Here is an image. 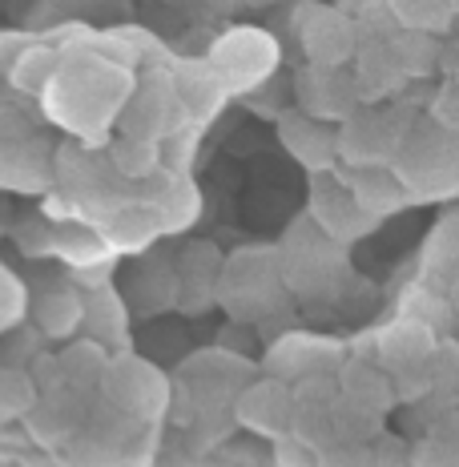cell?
<instances>
[{
    "mask_svg": "<svg viewBox=\"0 0 459 467\" xmlns=\"http://www.w3.org/2000/svg\"><path fill=\"white\" fill-rule=\"evenodd\" d=\"M287 286L278 278V258L275 250H238L234 258H222L218 270V290L214 303L230 310V318L238 323H266L278 306H287Z\"/></svg>",
    "mask_w": 459,
    "mask_h": 467,
    "instance_id": "1",
    "label": "cell"
},
{
    "mask_svg": "<svg viewBox=\"0 0 459 467\" xmlns=\"http://www.w3.org/2000/svg\"><path fill=\"white\" fill-rule=\"evenodd\" d=\"M412 202H439L455 193V133L439 130L419 117L407 141L399 145L395 161L387 165Z\"/></svg>",
    "mask_w": 459,
    "mask_h": 467,
    "instance_id": "2",
    "label": "cell"
},
{
    "mask_svg": "<svg viewBox=\"0 0 459 467\" xmlns=\"http://www.w3.org/2000/svg\"><path fill=\"white\" fill-rule=\"evenodd\" d=\"M419 113L412 109H379V105H359L335 125L339 138V170H387L395 161L399 145L415 130Z\"/></svg>",
    "mask_w": 459,
    "mask_h": 467,
    "instance_id": "3",
    "label": "cell"
},
{
    "mask_svg": "<svg viewBox=\"0 0 459 467\" xmlns=\"http://www.w3.org/2000/svg\"><path fill=\"white\" fill-rule=\"evenodd\" d=\"M275 258H278V278L287 286V295H298V298L330 295L335 278L347 270V250L327 242L307 218L287 230Z\"/></svg>",
    "mask_w": 459,
    "mask_h": 467,
    "instance_id": "4",
    "label": "cell"
},
{
    "mask_svg": "<svg viewBox=\"0 0 459 467\" xmlns=\"http://www.w3.org/2000/svg\"><path fill=\"white\" fill-rule=\"evenodd\" d=\"M170 391L173 383L165 379V371H158L153 363L130 355V350H117L110 355L101 371V383H97V395L110 411L125 415L133 423H153L170 411Z\"/></svg>",
    "mask_w": 459,
    "mask_h": 467,
    "instance_id": "5",
    "label": "cell"
},
{
    "mask_svg": "<svg viewBox=\"0 0 459 467\" xmlns=\"http://www.w3.org/2000/svg\"><path fill=\"white\" fill-rule=\"evenodd\" d=\"M206 61L214 65V73L222 77L226 93L250 97V93H258L262 85L275 81L278 45H275V36L258 33V28H230L226 36L214 41Z\"/></svg>",
    "mask_w": 459,
    "mask_h": 467,
    "instance_id": "6",
    "label": "cell"
},
{
    "mask_svg": "<svg viewBox=\"0 0 459 467\" xmlns=\"http://www.w3.org/2000/svg\"><path fill=\"white\" fill-rule=\"evenodd\" d=\"M290 28H295V36H298L302 61L315 65V69H347L355 48H359L350 16L339 13V8H330V5H318V0H302V5H295Z\"/></svg>",
    "mask_w": 459,
    "mask_h": 467,
    "instance_id": "7",
    "label": "cell"
},
{
    "mask_svg": "<svg viewBox=\"0 0 459 467\" xmlns=\"http://www.w3.org/2000/svg\"><path fill=\"white\" fill-rule=\"evenodd\" d=\"M182 130H190V121H185L178 97H173V89H170V77H165V69L141 77L138 89L125 93L121 138L162 145V141H170L173 133H182Z\"/></svg>",
    "mask_w": 459,
    "mask_h": 467,
    "instance_id": "8",
    "label": "cell"
},
{
    "mask_svg": "<svg viewBox=\"0 0 459 467\" xmlns=\"http://www.w3.org/2000/svg\"><path fill=\"white\" fill-rule=\"evenodd\" d=\"M307 222L327 242H335V246H343V250H350L370 230V222L359 213L355 198H350V190H347V182H343V170L315 173V178H310Z\"/></svg>",
    "mask_w": 459,
    "mask_h": 467,
    "instance_id": "9",
    "label": "cell"
},
{
    "mask_svg": "<svg viewBox=\"0 0 459 467\" xmlns=\"http://www.w3.org/2000/svg\"><path fill=\"white\" fill-rule=\"evenodd\" d=\"M230 423L246 427V431L262 435V440H282L290 435V423H295V395H290L287 383L270 375H258L250 383L238 387V395L230 399Z\"/></svg>",
    "mask_w": 459,
    "mask_h": 467,
    "instance_id": "10",
    "label": "cell"
},
{
    "mask_svg": "<svg viewBox=\"0 0 459 467\" xmlns=\"http://www.w3.org/2000/svg\"><path fill=\"white\" fill-rule=\"evenodd\" d=\"M339 363H343V347L335 338L302 335V330H290V335L275 338L266 350V375L287 387H295L310 375H335Z\"/></svg>",
    "mask_w": 459,
    "mask_h": 467,
    "instance_id": "11",
    "label": "cell"
},
{
    "mask_svg": "<svg viewBox=\"0 0 459 467\" xmlns=\"http://www.w3.org/2000/svg\"><path fill=\"white\" fill-rule=\"evenodd\" d=\"M432 355H435L432 327L403 318V323L387 327L383 335H379V363L375 367H383V371L391 375V387H395V399H399V391H403L407 383H415V379L427 387Z\"/></svg>",
    "mask_w": 459,
    "mask_h": 467,
    "instance_id": "12",
    "label": "cell"
},
{
    "mask_svg": "<svg viewBox=\"0 0 459 467\" xmlns=\"http://www.w3.org/2000/svg\"><path fill=\"white\" fill-rule=\"evenodd\" d=\"M165 77H170V89L178 97L190 130H202V125H210L214 117L226 109L230 93L206 57H182V61H173L165 69Z\"/></svg>",
    "mask_w": 459,
    "mask_h": 467,
    "instance_id": "13",
    "label": "cell"
},
{
    "mask_svg": "<svg viewBox=\"0 0 459 467\" xmlns=\"http://www.w3.org/2000/svg\"><path fill=\"white\" fill-rule=\"evenodd\" d=\"M275 121H278L282 150H287L310 178L339 170V138H335V125L330 121H318V117H307L298 109H282Z\"/></svg>",
    "mask_w": 459,
    "mask_h": 467,
    "instance_id": "14",
    "label": "cell"
},
{
    "mask_svg": "<svg viewBox=\"0 0 459 467\" xmlns=\"http://www.w3.org/2000/svg\"><path fill=\"white\" fill-rule=\"evenodd\" d=\"M97 234H101L105 250L117 254H145L165 238V226L158 218V210L150 206L145 198H125L121 206H113L105 218L93 222Z\"/></svg>",
    "mask_w": 459,
    "mask_h": 467,
    "instance_id": "15",
    "label": "cell"
},
{
    "mask_svg": "<svg viewBox=\"0 0 459 467\" xmlns=\"http://www.w3.org/2000/svg\"><path fill=\"white\" fill-rule=\"evenodd\" d=\"M295 101L298 113L318 117V121L339 125L347 113L359 109V93L350 85L347 69H315V65H302L295 77Z\"/></svg>",
    "mask_w": 459,
    "mask_h": 467,
    "instance_id": "16",
    "label": "cell"
},
{
    "mask_svg": "<svg viewBox=\"0 0 459 467\" xmlns=\"http://www.w3.org/2000/svg\"><path fill=\"white\" fill-rule=\"evenodd\" d=\"M141 262L133 266L130 286H125L121 303L130 310H138L141 318H153L162 310L178 306V278H173V254H158V250H145L138 254Z\"/></svg>",
    "mask_w": 459,
    "mask_h": 467,
    "instance_id": "17",
    "label": "cell"
},
{
    "mask_svg": "<svg viewBox=\"0 0 459 467\" xmlns=\"http://www.w3.org/2000/svg\"><path fill=\"white\" fill-rule=\"evenodd\" d=\"M335 383H339V399L355 411L370 415V420L383 423L387 411L399 403L395 399V387H391V375L375 363H363V358H343L335 371Z\"/></svg>",
    "mask_w": 459,
    "mask_h": 467,
    "instance_id": "18",
    "label": "cell"
},
{
    "mask_svg": "<svg viewBox=\"0 0 459 467\" xmlns=\"http://www.w3.org/2000/svg\"><path fill=\"white\" fill-rule=\"evenodd\" d=\"M218 270L222 254L210 242H193L182 254H173V278H178V306L185 315H198L202 306L214 303V290H218Z\"/></svg>",
    "mask_w": 459,
    "mask_h": 467,
    "instance_id": "19",
    "label": "cell"
},
{
    "mask_svg": "<svg viewBox=\"0 0 459 467\" xmlns=\"http://www.w3.org/2000/svg\"><path fill=\"white\" fill-rule=\"evenodd\" d=\"M347 73L359 93V105H383L407 89V81L399 77L395 61H391V53H387V41H359Z\"/></svg>",
    "mask_w": 459,
    "mask_h": 467,
    "instance_id": "20",
    "label": "cell"
},
{
    "mask_svg": "<svg viewBox=\"0 0 459 467\" xmlns=\"http://www.w3.org/2000/svg\"><path fill=\"white\" fill-rule=\"evenodd\" d=\"M85 295V315H81V330L89 343H97L105 355L117 350H130V306L121 303L117 290H81Z\"/></svg>",
    "mask_w": 459,
    "mask_h": 467,
    "instance_id": "21",
    "label": "cell"
},
{
    "mask_svg": "<svg viewBox=\"0 0 459 467\" xmlns=\"http://www.w3.org/2000/svg\"><path fill=\"white\" fill-rule=\"evenodd\" d=\"M53 182L48 170V145L37 138L25 141H0V190H16V193H41Z\"/></svg>",
    "mask_w": 459,
    "mask_h": 467,
    "instance_id": "22",
    "label": "cell"
},
{
    "mask_svg": "<svg viewBox=\"0 0 459 467\" xmlns=\"http://www.w3.org/2000/svg\"><path fill=\"white\" fill-rule=\"evenodd\" d=\"M343 182H347L350 198H355L359 213H363L370 226H379V222H387L391 213L412 206V198L403 193V186L395 182L391 170H355V173L343 170Z\"/></svg>",
    "mask_w": 459,
    "mask_h": 467,
    "instance_id": "23",
    "label": "cell"
},
{
    "mask_svg": "<svg viewBox=\"0 0 459 467\" xmlns=\"http://www.w3.org/2000/svg\"><path fill=\"white\" fill-rule=\"evenodd\" d=\"M25 315H33V327L45 338H73L81 330V315H85V295L65 282V286H48L28 303Z\"/></svg>",
    "mask_w": 459,
    "mask_h": 467,
    "instance_id": "24",
    "label": "cell"
},
{
    "mask_svg": "<svg viewBox=\"0 0 459 467\" xmlns=\"http://www.w3.org/2000/svg\"><path fill=\"white\" fill-rule=\"evenodd\" d=\"M53 254L73 270V275H85V270H101V266H113V254L105 250L101 234H97L93 222H53Z\"/></svg>",
    "mask_w": 459,
    "mask_h": 467,
    "instance_id": "25",
    "label": "cell"
},
{
    "mask_svg": "<svg viewBox=\"0 0 459 467\" xmlns=\"http://www.w3.org/2000/svg\"><path fill=\"white\" fill-rule=\"evenodd\" d=\"M57 371H61V387L81 399L97 395V383H101V371L105 363H110V355H105L97 343L89 338H73L65 350H57Z\"/></svg>",
    "mask_w": 459,
    "mask_h": 467,
    "instance_id": "26",
    "label": "cell"
},
{
    "mask_svg": "<svg viewBox=\"0 0 459 467\" xmlns=\"http://www.w3.org/2000/svg\"><path fill=\"white\" fill-rule=\"evenodd\" d=\"M387 53L403 81H423L439 69V45L427 33H412V28H395L387 36Z\"/></svg>",
    "mask_w": 459,
    "mask_h": 467,
    "instance_id": "27",
    "label": "cell"
},
{
    "mask_svg": "<svg viewBox=\"0 0 459 467\" xmlns=\"http://www.w3.org/2000/svg\"><path fill=\"white\" fill-rule=\"evenodd\" d=\"M57 69H61V57L57 48H25L13 65H8V85L25 97H45V89L53 85Z\"/></svg>",
    "mask_w": 459,
    "mask_h": 467,
    "instance_id": "28",
    "label": "cell"
},
{
    "mask_svg": "<svg viewBox=\"0 0 459 467\" xmlns=\"http://www.w3.org/2000/svg\"><path fill=\"white\" fill-rule=\"evenodd\" d=\"M105 161H110V170H113L121 182H150L153 173L162 170V145L121 138V141L110 145Z\"/></svg>",
    "mask_w": 459,
    "mask_h": 467,
    "instance_id": "29",
    "label": "cell"
},
{
    "mask_svg": "<svg viewBox=\"0 0 459 467\" xmlns=\"http://www.w3.org/2000/svg\"><path fill=\"white\" fill-rule=\"evenodd\" d=\"M395 28H412V33H443L452 21V5L447 0H383Z\"/></svg>",
    "mask_w": 459,
    "mask_h": 467,
    "instance_id": "30",
    "label": "cell"
},
{
    "mask_svg": "<svg viewBox=\"0 0 459 467\" xmlns=\"http://www.w3.org/2000/svg\"><path fill=\"white\" fill-rule=\"evenodd\" d=\"M33 383H28L25 371H16V367H0V420H16V415H25L28 407H33Z\"/></svg>",
    "mask_w": 459,
    "mask_h": 467,
    "instance_id": "31",
    "label": "cell"
},
{
    "mask_svg": "<svg viewBox=\"0 0 459 467\" xmlns=\"http://www.w3.org/2000/svg\"><path fill=\"white\" fill-rule=\"evenodd\" d=\"M25 310H28V298H25L21 278L8 275V270L0 266V335H5V330H16V327H21Z\"/></svg>",
    "mask_w": 459,
    "mask_h": 467,
    "instance_id": "32",
    "label": "cell"
},
{
    "mask_svg": "<svg viewBox=\"0 0 459 467\" xmlns=\"http://www.w3.org/2000/svg\"><path fill=\"white\" fill-rule=\"evenodd\" d=\"M13 242L21 246V254L28 258H41V254H53V222L48 218H28L13 230Z\"/></svg>",
    "mask_w": 459,
    "mask_h": 467,
    "instance_id": "33",
    "label": "cell"
},
{
    "mask_svg": "<svg viewBox=\"0 0 459 467\" xmlns=\"http://www.w3.org/2000/svg\"><path fill=\"white\" fill-rule=\"evenodd\" d=\"M322 455L310 443H302L298 435H282L275 440V467H318Z\"/></svg>",
    "mask_w": 459,
    "mask_h": 467,
    "instance_id": "34",
    "label": "cell"
},
{
    "mask_svg": "<svg viewBox=\"0 0 459 467\" xmlns=\"http://www.w3.org/2000/svg\"><path fill=\"white\" fill-rule=\"evenodd\" d=\"M407 467H455V447L452 440H423L412 451V460H407Z\"/></svg>",
    "mask_w": 459,
    "mask_h": 467,
    "instance_id": "35",
    "label": "cell"
},
{
    "mask_svg": "<svg viewBox=\"0 0 459 467\" xmlns=\"http://www.w3.org/2000/svg\"><path fill=\"white\" fill-rule=\"evenodd\" d=\"M33 138V121L16 109H0V141H25Z\"/></svg>",
    "mask_w": 459,
    "mask_h": 467,
    "instance_id": "36",
    "label": "cell"
}]
</instances>
